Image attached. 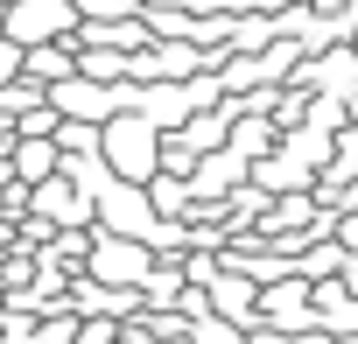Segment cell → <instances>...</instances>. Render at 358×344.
<instances>
[{
  "mask_svg": "<svg viewBox=\"0 0 358 344\" xmlns=\"http://www.w3.org/2000/svg\"><path fill=\"white\" fill-rule=\"evenodd\" d=\"M162 148H169V134L148 120V113H120V120H106V162H113V176L120 183H155L162 176Z\"/></svg>",
  "mask_w": 358,
  "mask_h": 344,
  "instance_id": "1",
  "label": "cell"
},
{
  "mask_svg": "<svg viewBox=\"0 0 358 344\" xmlns=\"http://www.w3.org/2000/svg\"><path fill=\"white\" fill-rule=\"evenodd\" d=\"M85 29L78 0H22V8H8V36L22 50H43V43H71Z\"/></svg>",
  "mask_w": 358,
  "mask_h": 344,
  "instance_id": "2",
  "label": "cell"
},
{
  "mask_svg": "<svg viewBox=\"0 0 358 344\" xmlns=\"http://www.w3.org/2000/svg\"><path fill=\"white\" fill-rule=\"evenodd\" d=\"M162 267V253L155 246H141V239H113V232H99V253H92V281H113V288H148V274Z\"/></svg>",
  "mask_w": 358,
  "mask_h": 344,
  "instance_id": "3",
  "label": "cell"
},
{
  "mask_svg": "<svg viewBox=\"0 0 358 344\" xmlns=\"http://www.w3.org/2000/svg\"><path fill=\"white\" fill-rule=\"evenodd\" d=\"M204 57L211 50H197V43H148L141 57H134V85H197L204 78Z\"/></svg>",
  "mask_w": 358,
  "mask_h": 344,
  "instance_id": "4",
  "label": "cell"
},
{
  "mask_svg": "<svg viewBox=\"0 0 358 344\" xmlns=\"http://www.w3.org/2000/svg\"><path fill=\"white\" fill-rule=\"evenodd\" d=\"M134 113H148L162 134H183L204 106H197V92H190V85H134Z\"/></svg>",
  "mask_w": 358,
  "mask_h": 344,
  "instance_id": "5",
  "label": "cell"
},
{
  "mask_svg": "<svg viewBox=\"0 0 358 344\" xmlns=\"http://www.w3.org/2000/svg\"><path fill=\"white\" fill-rule=\"evenodd\" d=\"M8 169H15V176L36 190V183H50V176H64V148L57 141H22L15 155H8Z\"/></svg>",
  "mask_w": 358,
  "mask_h": 344,
  "instance_id": "6",
  "label": "cell"
},
{
  "mask_svg": "<svg viewBox=\"0 0 358 344\" xmlns=\"http://www.w3.org/2000/svg\"><path fill=\"white\" fill-rule=\"evenodd\" d=\"M29 78L36 85H71L78 78V43H43V50H29Z\"/></svg>",
  "mask_w": 358,
  "mask_h": 344,
  "instance_id": "7",
  "label": "cell"
},
{
  "mask_svg": "<svg viewBox=\"0 0 358 344\" xmlns=\"http://www.w3.org/2000/svg\"><path fill=\"white\" fill-rule=\"evenodd\" d=\"M78 43V36H71ZM78 71L92 78V85H134V57L127 50H92V43H78Z\"/></svg>",
  "mask_w": 358,
  "mask_h": 344,
  "instance_id": "8",
  "label": "cell"
},
{
  "mask_svg": "<svg viewBox=\"0 0 358 344\" xmlns=\"http://www.w3.org/2000/svg\"><path fill=\"white\" fill-rule=\"evenodd\" d=\"M57 148H64V162H92V155H106V127H92V120H64Z\"/></svg>",
  "mask_w": 358,
  "mask_h": 344,
  "instance_id": "9",
  "label": "cell"
},
{
  "mask_svg": "<svg viewBox=\"0 0 358 344\" xmlns=\"http://www.w3.org/2000/svg\"><path fill=\"white\" fill-rule=\"evenodd\" d=\"M78 337H85V316H78L71 302H64V309H50V316L36 323V344H78Z\"/></svg>",
  "mask_w": 358,
  "mask_h": 344,
  "instance_id": "10",
  "label": "cell"
},
{
  "mask_svg": "<svg viewBox=\"0 0 358 344\" xmlns=\"http://www.w3.org/2000/svg\"><path fill=\"white\" fill-rule=\"evenodd\" d=\"M85 22H141V0H78Z\"/></svg>",
  "mask_w": 358,
  "mask_h": 344,
  "instance_id": "11",
  "label": "cell"
},
{
  "mask_svg": "<svg viewBox=\"0 0 358 344\" xmlns=\"http://www.w3.org/2000/svg\"><path fill=\"white\" fill-rule=\"evenodd\" d=\"M22 78H29V50H22L15 36H0V92L22 85Z\"/></svg>",
  "mask_w": 358,
  "mask_h": 344,
  "instance_id": "12",
  "label": "cell"
},
{
  "mask_svg": "<svg viewBox=\"0 0 358 344\" xmlns=\"http://www.w3.org/2000/svg\"><path fill=\"white\" fill-rule=\"evenodd\" d=\"M337 246H344V253H358V211H344V218H337Z\"/></svg>",
  "mask_w": 358,
  "mask_h": 344,
  "instance_id": "13",
  "label": "cell"
},
{
  "mask_svg": "<svg viewBox=\"0 0 358 344\" xmlns=\"http://www.w3.org/2000/svg\"><path fill=\"white\" fill-rule=\"evenodd\" d=\"M0 36H8V8H0Z\"/></svg>",
  "mask_w": 358,
  "mask_h": 344,
  "instance_id": "14",
  "label": "cell"
},
{
  "mask_svg": "<svg viewBox=\"0 0 358 344\" xmlns=\"http://www.w3.org/2000/svg\"><path fill=\"white\" fill-rule=\"evenodd\" d=\"M0 8H22V0H0Z\"/></svg>",
  "mask_w": 358,
  "mask_h": 344,
  "instance_id": "15",
  "label": "cell"
}]
</instances>
